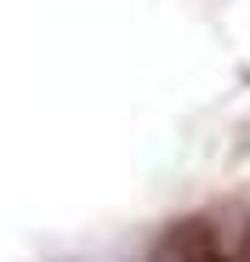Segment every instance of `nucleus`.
<instances>
[{"instance_id":"obj_1","label":"nucleus","mask_w":250,"mask_h":262,"mask_svg":"<svg viewBox=\"0 0 250 262\" xmlns=\"http://www.w3.org/2000/svg\"><path fill=\"white\" fill-rule=\"evenodd\" d=\"M154 262H233V251H222L211 223H177L154 245Z\"/></svg>"},{"instance_id":"obj_2","label":"nucleus","mask_w":250,"mask_h":262,"mask_svg":"<svg viewBox=\"0 0 250 262\" xmlns=\"http://www.w3.org/2000/svg\"><path fill=\"white\" fill-rule=\"evenodd\" d=\"M233 262H250V223H244V234H239V251H233Z\"/></svg>"}]
</instances>
